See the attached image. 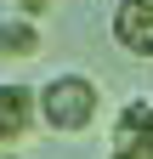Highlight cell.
Instances as JSON below:
<instances>
[{"label": "cell", "mask_w": 153, "mask_h": 159, "mask_svg": "<svg viewBox=\"0 0 153 159\" xmlns=\"http://www.w3.org/2000/svg\"><path fill=\"white\" fill-rule=\"evenodd\" d=\"M102 114V91L91 74H51L40 85V125L51 136H80L97 125Z\"/></svg>", "instance_id": "1"}, {"label": "cell", "mask_w": 153, "mask_h": 159, "mask_svg": "<svg viewBox=\"0 0 153 159\" xmlns=\"http://www.w3.org/2000/svg\"><path fill=\"white\" fill-rule=\"evenodd\" d=\"M34 125H40V85L0 80V148H17Z\"/></svg>", "instance_id": "2"}, {"label": "cell", "mask_w": 153, "mask_h": 159, "mask_svg": "<svg viewBox=\"0 0 153 159\" xmlns=\"http://www.w3.org/2000/svg\"><path fill=\"white\" fill-rule=\"evenodd\" d=\"M125 159H153V97H130L113 119V148Z\"/></svg>", "instance_id": "3"}, {"label": "cell", "mask_w": 153, "mask_h": 159, "mask_svg": "<svg viewBox=\"0 0 153 159\" xmlns=\"http://www.w3.org/2000/svg\"><path fill=\"white\" fill-rule=\"evenodd\" d=\"M113 40L130 57H153V6L147 0H119L113 6Z\"/></svg>", "instance_id": "4"}, {"label": "cell", "mask_w": 153, "mask_h": 159, "mask_svg": "<svg viewBox=\"0 0 153 159\" xmlns=\"http://www.w3.org/2000/svg\"><path fill=\"white\" fill-rule=\"evenodd\" d=\"M40 23L34 17H17V11H6L0 17V57H17V63H28V57H40Z\"/></svg>", "instance_id": "5"}, {"label": "cell", "mask_w": 153, "mask_h": 159, "mask_svg": "<svg viewBox=\"0 0 153 159\" xmlns=\"http://www.w3.org/2000/svg\"><path fill=\"white\" fill-rule=\"evenodd\" d=\"M11 11H17V17H34V23H40L46 11H57V0H11Z\"/></svg>", "instance_id": "6"}, {"label": "cell", "mask_w": 153, "mask_h": 159, "mask_svg": "<svg viewBox=\"0 0 153 159\" xmlns=\"http://www.w3.org/2000/svg\"><path fill=\"white\" fill-rule=\"evenodd\" d=\"M147 6H153V0H147Z\"/></svg>", "instance_id": "7"}]
</instances>
